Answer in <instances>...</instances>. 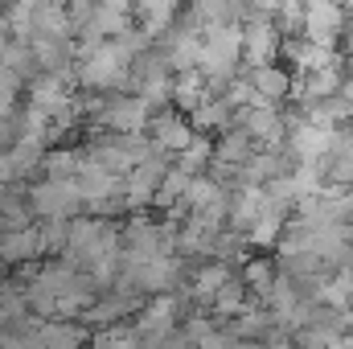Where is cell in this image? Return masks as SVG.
Returning a JSON list of instances; mask_svg holds the SVG:
<instances>
[{
	"instance_id": "obj_3",
	"label": "cell",
	"mask_w": 353,
	"mask_h": 349,
	"mask_svg": "<svg viewBox=\"0 0 353 349\" xmlns=\"http://www.w3.org/2000/svg\"><path fill=\"white\" fill-rule=\"evenodd\" d=\"M8 275H12V267H8V263L0 259V283H4V279H8Z\"/></svg>"
},
{
	"instance_id": "obj_1",
	"label": "cell",
	"mask_w": 353,
	"mask_h": 349,
	"mask_svg": "<svg viewBox=\"0 0 353 349\" xmlns=\"http://www.w3.org/2000/svg\"><path fill=\"white\" fill-rule=\"evenodd\" d=\"M144 136H148L157 148H165V152H176V157H181L197 132H193V123H189V115H185L181 107L165 103V107H157V111H152V119H148Z\"/></svg>"
},
{
	"instance_id": "obj_2",
	"label": "cell",
	"mask_w": 353,
	"mask_h": 349,
	"mask_svg": "<svg viewBox=\"0 0 353 349\" xmlns=\"http://www.w3.org/2000/svg\"><path fill=\"white\" fill-rule=\"evenodd\" d=\"M87 341V329L79 321H46L37 329V349H79Z\"/></svg>"
}]
</instances>
